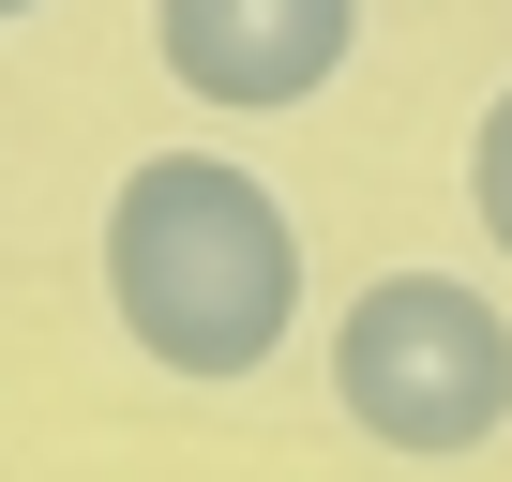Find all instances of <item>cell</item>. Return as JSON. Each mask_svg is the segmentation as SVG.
<instances>
[{"mask_svg": "<svg viewBox=\"0 0 512 482\" xmlns=\"http://www.w3.org/2000/svg\"><path fill=\"white\" fill-rule=\"evenodd\" d=\"M91 257H106L121 347L166 362V377H196V392L272 377L287 332H302V272H317L302 257V211L241 151H151V166H121Z\"/></svg>", "mask_w": 512, "mask_h": 482, "instance_id": "1", "label": "cell"}, {"mask_svg": "<svg viewBox=\"0 0 512 482\" xmlns=\"http://www.w3.org/2000/svg\"><path fill=\"white\" fill-rule=\"evenodd\" d=\"M332 407L407 467L497 452L512 437V317L467 272H377L332 317Z\"/></svg>", "mask_w": 512, "mask_h": 482, "instance_id": "2", "label": "cell"}, {"mask_svg": "<svg viewBox=\"0 0 512 482\" xmlns=\"http://www.w3.org/2000/svg\"><path fill=\"white\" fill-rule=\"evenodd\" d=\"M151 61L211 121H287L362 61V0H151Z\"/></svg>", "mask_w": 512, "mask_h": 482, "instance_id": "3", "label": "cell"}, {"mask_svg": "<svg viewBox=\"0 0 512 482\" xmlns=\"http://www.w3.org/2000/svg\"><path fill=\"white\" fill-rule=\"evenodd\" d=\"M467 211H482V241L512 257V76L482 91V121H467Z\"/></svg>", "mask_w": 512, "mask_h": 482, "instance_id": "4", "label": "cell"}, {"mask_svg": "<svg viewBox=\"0 0 512 482\" xmlns=\"http://www.w3.org/2000/svg\"><path fill=\"white\" fill-rule=\"evenodd\" d=\"M16 16H46V0H0V31H16Z\"/></svg>", "mask_w": 512, "mask_h": 482, "instance_id": "5", "label": "cell"}]
</instances>
